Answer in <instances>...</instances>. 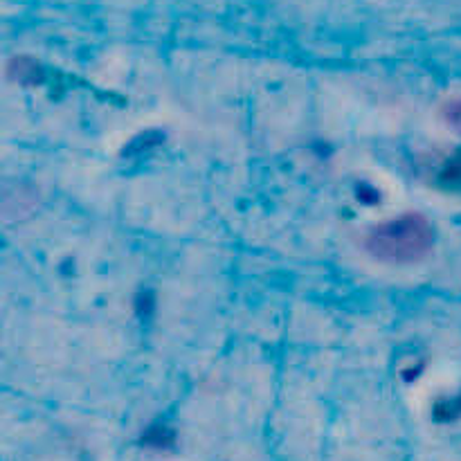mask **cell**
<instances>
[{
    "mask_svg": "<svg viewBox=\"0 0 461 461\" xmlns=\"http://www.w3.org/2000/svg\"><path fill=\"white\" fill-rule=\"evenodd\" d=\"M435 246V228L419 212H408L369 230L365 250L383 264H417Z\"/></svg>",
    "mask_w": 461,
    "mask_h": 461,
    "instance_id": "obj_1",
    "label": "cell"
},
{
    "mask_svg": "<svg viewBox=\"0 0 461 461\" xmlns=\"http://www.w3.org/2000/svg\"><path fill=\"white\" fill-rule=\"evenodd\" d=\"M439 185H444L446 189H461V151L455 153L439 171Z\"/></svg>",
    "mask_w": 461,
    "mask_h": 461,
    "instance_id": "obj_2",
    "label": "cell"
},
{
    "mask_svg": "<svg viewBox=\"0 0 461 461\" xmlns=\"http://www.w3.org/2000/svg\"><path fill=\"white\" fill-rule=\"evenodd\" d=\"M461 417V392L453 399L439 401L435 408V419L437 421H455Z\"/></svg>",
    "mask_w": 461,
    "mask_h": 461,
    "instance_id": "obj_3",
    "label": "cell"
},
{
    "mask_svg": "<svg viewBox=\"0 0 461 461\" xmlns=\"http://www.w3.org/2000/svg\"><path fill=\"white\" fill-rule=\"evenodd\" d=\"M441 117L446 124L461 135V97H453L441 106Z\"/></svg>",
    "mask_w": 461,
    "mask_h": 461,
    "instance_id": "obj_4",
    "label": "cell"
},
{
    "mask_svg": "<svg viewBox=\"0 0 461 461\" xmlns=\"http://www.w3.org/2000/svg\"><path fill=\"white\" fill-rule=\"evenodd\" d=\"M171 441V437H167L165 430H153L147 435V444L156 446V448H162V446H167Z\"/></svg>",
    "mask_w": 461,
    "mask_h": 461,
    "instance_id": "obj_5",
    "label": "cell"
}]
</instances>
